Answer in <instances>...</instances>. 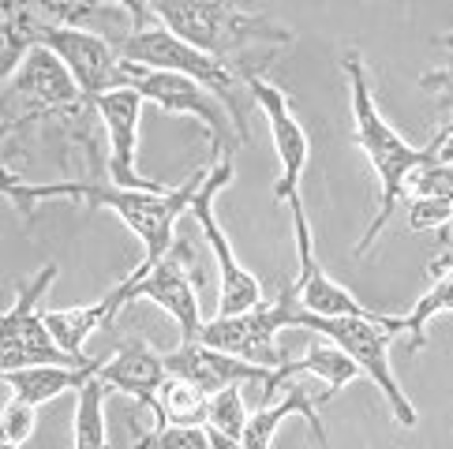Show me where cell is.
Wrapping results in <instances>:
<instances>
[{
    "instance_id": "1",
    "label": "cell",
    "mask_w": 453,
    "mask_h": 449,
    "mask_svg": "<svg viewBox=\"0 0 453 449\" xmlns=\"http://www.w3.org/2000/svg\"><path fill=\"white\" fill-rule=\"evenodd\" d=\"M342 72L349 75V102H352V142L367 154L371 169L379 176V210L371 217V224L364 229L360 244L352 247L356 259H367V251L375 247L379 232L390 224V217L397 214V206L409 199V180L412 172L427 162L424 147H412L404 135H397L386 117L379 112L375 90H371V75L367 64L360 57V49H349L342 57Z\"/></svg>"
},
{
    "instance_id": "2",
    "label": "cell",
    "mask_w": 453,
    "mask_h": 449,
    "mask_svg": "<svg viewBox=\"0 0 453 449\" xmlns=\"http://www.w3.org/2000/svg\"><path fill=\"white\" fill-rule=\"evenodd\" d=\"M117 49H120V57L135 60V64H147V68L188 75V79H196L199 87H206V90L221 102V109L229 112L240 147H244V142L251 139L248 117H251V109H255L244 75L266 72L270 64H273V57L281 53V49H251V53L236 57V60H221V57H210V53L196 49V45L180 42L176 34H169L165 27L132 30V34H127V38L117 45Z\"/></svg>"
},
{
    "instance_id": "3",
    "label": "cell",
    "mask_w": 453,
    "mask_h": 449,
    "mask_svg": "<svg viewBox=\"0 0 453 449\" xmlns=\"http://www.w3.org/2000/svg\"><path fill=\"white\" fill-rule=\"evenodd\" d=\"M94 105L83 98V90L75 87L68 68L50 53L35 45L27 64L15 72L12 83L0 90V127H8L12 135L27 132L35 124L57 120L72 132L75 142H83L90 162H98V147H94V127H90Z\"/></svg>"
},
{
    "instance_id": "4",
    "label": "cell",
    "mask_w": 453,
    "mask_h": 449,
    "mask_svg": "<svg viewBox=\"0 0 453 449\" xmlns=\"http://www.w3.org/2000/svg\"><path fill=\"white\" fill-rule=\"evenodd\" d=\"M150 11L169 34L221 60H236L251 49H288L296 38L270 15L240 11L233 0H150Z\"/></svg>"
},
{
    "instance_id": "5",
    "label": "cell",
    "mask_w": 453,
    "mask_h": 449,
    "mask_svg": "<svg viewBox=\"0 0 453 449\" xmlns=\"http://www.w3.org/2000/svg\"><path fill=\"white\" fill-rule=\"evenodd\" d=\"M206 169L191 172L184 184L165 187V191H132V187H117V184H90V180H68V199L83 202L90 210H112L127 229L142 240V263L135 270H150L169 255L176 244V221L188 214L191 199L206 180Z\"/></svg>"
},
{
    "instance_id": "6",
    "label": "cell",
    "mask_w": 453,
    "mask_h": 449,
    "mask_svg": "<svg viewBox=\"0 0 453 449\" xmlns=\"http://www.w3.org/2000/svg\"><path fill=\"white\" fill-rule=\"evenodd\" d=\"M296 326L300 330H311L322 333L330 345H337L345 356L360 367V375L371 378L379 386V393L386 397L394 420L409 430L419 423V415L412 408L409 393L401 390V382L394 375V363H390V348H394V337L404 333V323L397 315H379V318H360V315H307L303 308L296 311Z\"/></svg>"
},
{
    "instance_id": "7",
    "label": "cell",
    "mask_w": 453,
    "mask_h": 449,
    "mask_svg": "<svg viewBox=\"0 0 453 449\" xmlns=\"http://www.w3.org/2000/svg\"><path fill=\"white\" fill-rule=\"evenodd\" d=\"M233 176H236L233 154L214 157V165L206 169L203 187L196 191V199H191V206H188V214L196 217V224L203 229L210 251H214V263H218V285H221V288H218V315H240V311H248V308H255V303L263 300L258 278L236 259L229 236H225L221 221H218V214H214L218 195L233 184Z\"/></svg>"
},
{
    "instance_id": "8",
    "label": "cell",
    "mask_w": 453,
    "mask_h": 449,
    "mask_svg": "<svg viewBox=\"0 0 453 449\" xmlns=\"http://www.w3.org/2000/svg\"><path fill=\"white\" fill-rule=\"evenodd\" d=\"M196 255H191V244H173L169 255L161 263H154L150 270H132L124 281L112 285V293L124 303H135V300H150L165 311L176 330H180V341H199V330H203V311H199V293H196Z\"/></svg>"
},
{
    "instance_id": "9",
    "label": "cell",
    "mask_w": 453,
    "mask_h": 449,
    "mask_svg": "<svg viewBox=\"0 0 453 449\" xmlns=\"http://www.w3.org/2000/svg\"><path fill=\"white\" fill-rule=\"evenodd\" d=\"M117 87H132L142 102H154L157 109H165L169 117L199 120L206 127V135H210V150H214V157H221V150L229 147V135L236 139L233 120H229V112L221 109V102L206 87H199L196 79H188V75L147 68V64H135V60L120 57ZM236 147H240V142H236Z\"/></svg>"
},
{
    "instance_id": "10",
    "label": "cell",
    "mask_w": 453,
    "mask_h": 449,
    "mask_svg": "<svg viewBox=\"0 0 453 449\" xmlns=\"http://www.w3.org/2000/svg\"><path fill=\"white\" fill-rule=\"evenodd\" d=\"M296 311H300V300H296L293 281H288L278 300H258L255 308L240 315H218L210 323H203L199 341L229 352V356H240V360L281 367L285 356L278 348V330L296 326Z\"/></svg>"
},
{
    "instance_id": "11",
    "label": "cell",
    "mask_w": 453,
    "mask_h": 449,
    "mask_svg": "<svg viewBox=\"0 0 453 449\" xmlns=\"http://www.w3.org/2000/svg\"><path fill=\"white\" fill-rule=\"evenodd\" d=\"M57 274H60L57 263L42 266L35 278H27L19 285L12 308L0 311V375L19 371V367H35V363H75L68 352L53 341V333L45 330V318L38 311V303L50 293Z\"/></svg>"
},
{
    "instance_id": "12",
    "label": "cell",
    "mask_w": 453,
    "mask_h": 449,
    "mask_svg": "<svg viewBox=\"0 0 453 449\" xmlns=\"http://www.w3.org/2000/svg\"><path fill=\"white\" fill-rule=\"evenodd\" d=\"M15 15V11H12ZM27 19V15H19ZM30 38L42 49H50L68 75L75 79V87L83 90V98L94 105V98H102L105 90H117V68H120V49L102 34L90 30H68V27H45V23H30Z\"/></svg>"
},
{
    "instance_id": "13",
    "label": "cell",
    "mask_w": 453,
    "mask_h": 449,
    "mask_svg": "<svg viewBox=\"0 0 453 449\" xmlns=\"http://www.w3.org/2000/svg\"><path fill=\"white\" fill-rule=\"evenodd\" d=\"M244 83H248L255 109L266 117L273 150H278V162H281V176L273 180V199L288 202L293 195H300V180H303L307 157H311V139H307L300 120L293 117V98H288L281 87H273L266 79V72L244 75Z\"/></svg>"
},
{
    "instance_id": "14",
    "label": "cell",
    "mask_w": 453,
    "mask_h": 449,
    "mask_svg": "<svg viewBox=\"0 0 453 449\" xmlns=\"http://www.w3.org/2000/svg\"><path fill=\"white\" fill-rule=\"evenodd\" d=\"M94 112H98L109 139V180L132 191H165L169 184L150 180V176H142L135 169V142H139V120H142L139 94L132 87L105 90L102 98H94Z\"/></svg>"
},
{
    "instance_id": "15",
    "label": "cell",
    "mask_w": 453,
    "mask_h": 449,
    "mask_svg": "<svg viewBox=\"0 0 453 449\" xmlns=\"http://www.w3.org/2000/svg\"><path fill=\"white\" fill-rule=\"evenodd\" d=\"M161 360H165V375L191 382V386L203 390L206 397L225 386H255L258 397H263V390L270 386V375H273V367L229 356V352L210 348L203 341H180L173 352H161Z\"/></svg>"
},
{
    "instance_id": "16",
    "label": "cell",
    "mask_w": 453,
    "mask_h": 449,
    "mask_svg": "<svg viewBox=\"0 0 453 449\" xmlns=\"http://www.w3.org/2000/svg\"><path fill=\"white\" fill-rule=\"evenodd\" d=\"M288 210H293V232H296V259H300V270H296V300L307 315H360V318H379V311L364 308L345 285H337L326 270L319 266L315 259V236H311V221H307V210H303V199L293 195L288 199Z\"/></svg>"
},
{
    "instance_id": "17",
    "label": "cell",
    "mask_w": 453,
    "mask_h": 449,
    "mask_svg": "<svg viewBox=\"0 0 453 449\" xmlns=\"http://www.w3.org/2000/svg\"><path fill=\"white\" fill-rule=\"evenodd\" d=\"M12 11L27 15L30 23L90 30V34H102L112 45H120L132 34V19H127L117 4H109V0H15Z\"/></svg>"
},
{
    "instance_id": "18",
    "label": "cell",
    "mask_w": 453,
    "mask_h": 449,
    "mask_svg": "<svg viewBox=\"0 0 453 449\" xmlns=\"http://www.w3.org/2000/svg\"><path fill=\"white\" fill-rule=\"evenodd\" d=\"M98 378L105 382V390L127 393L132 400H139L142 408L154 412L157 386L165 382V360H161V352H154V345L147 337H127V341H120V348L102 363Z\"/></svg>"
},
{
    "instance_id": "19",
    "label": "cell",
    "mask_w": 453,
    "mask_h": 449,
    "mask_svg": "<svg viewBox=\"0 0 453 449\" xmlns=\"http://www.w3.org/2000/svg\"><path fill=\"white\" fill-rule=\"evenodd\" d=\"M105 360H87V363H35L19 367V371H4L0 382L12 390V397L27 400V405H45L57 400L60 393H79L87 382L102 371Z\"/></svg>"
},
{
    "instance_id": "20",
    "label": "cell",
    "mask_w": 453,
    "mask_h": 449,
    "mask_svg": "<svg viewBox=\"0 0 453 449\" xmlns=\"http://www.w3.org/2000/svg\"><path fill=\"white\" fill-rule=\"evenodd\" d=\"M288 415H303L307 427H311V438L319 445H326V430H322V420H319V405L296 386L293 378L281 386V400H270V405H258L255 412H248L240 445H244V449H270L273 435L281 430V423L288 420Z\"/></svg>"
},
{
    "instance_id": "21",
    "label": "cell",
    "mask_w": 453,
    "mask_h": 449,
    "mask_svg": "<svg viewBox=\"0 0 453 449\" xmlns=\"http://www.w3.org/2000/svg\"><path fill=\"white\" fill-rule=\"evenodd\" d=\"M124 311V303L117 300V293L109 288V296H102L98 303H87V308H60V311H42L45 330L53 333V341L68 352L75 363H87V341L98 330L117 323V315Z\"/></svg>"
},
{
    "instance_id": "22",
    "label": "cell",
    "mask_w": 453,
    "mask_h": 449,
    "mask_svg": "<svg viewBox=\"0 0 453 449\" xmlns=\"http://www.w3.org/2000/svg\"><path fill=\"white\" fill-rule=\"evenodd\" d=\"M206 412H210V397L203 390H196L191 382L165 375V382L157 386V400H154V427H206Z\"/></svg>"
},
{
    "instance_id": "23",
    "label": "cell",
    "mask_w": 453,
    "mask_h": 449,
    "mask_svg": "<svg viewBox=\"0 0 453 449\" xmlns=\"http://www.w3.org/2000/svg\"><path fill=\"white\" fill-rule=\"evenodd\" d=\"M288 371L293 375H315L326 382V390H322V397L315 400V405H330V400L342 393L349 382L360 378V367H356L349 356L337 345H319L311 341L303 352V360H288Z\"/></svg>"
},
{
    "instance_id": "24",
    "label": "cell",
    "mask_w": 453,
    "mask_h": 449,
    "mask_svg": "<svg viewBox=\"0 0 453 449\" xmlns=\"http://www.w3.org/2000/svg\"><path fill=\"white\" fill-rule=\"evenodd\" d=\"M105 382L94 375L83 390L75 393V420H72V442L75 449H109L105 435Z\"/></svg>"
},
{
    "instance_id": "25",
    "label": "cell",
    "mask_w": 453,
    "mask_h": 449,
    "mask_svg": "<svg viewBox=\"0 0 453 449\" xmlns=\"http://www.w3.org/2000/svg\"><path fill=\"white\" fill-rule=\"evenodd\" d=\"M446 311H453V278H434L427 293L416 300V308L409 315H401L404 337H409L412 352H424L427 348V326L439 315H446Z\"/></svg>"
},
{
    "instance_id": "26",
    "label": "cell",
    "mask_w": 453,
    "mask_h": 449,
    "mask_svg": "<svg viewBox=\"0 0 453 449\" xmlns=\"http://www.w3.org/2000/svg\"><path fill=\"white\" fill-rule=\"evenodd\" d=\"M30 49H35V38H30V27L19 15H0V90H4L15 72L27 64Z\"/></svg>"
},
{
    "instance_id": "27",
    "label": "cell",
    "mask_w": 453,
    "mask_h": 449,
    "mask_svg": "<svg viewBox=\"0 0 453 449\" xmlns=\"http://www.w3.org/2000/svg\"><path fill=\"white\" fill-rule=\"evenodd\" d=\"M244 386H225L218 393H210V412H206V427L218 435H229L240 442L248 423V405H244Z\"/></svg>"
},
{
    "instance_id": "28",
    "label": "cell",
    "mask_w": 453,
    "mask_h": 449,
    "mask_svg": "<svg viewBox=\"0 0 453 449\" xmlns=\"http://www.w3.org/2000/svg\"><path fill=\"white\" fill-rule=\"evenodd\" d=\"M132 449H210L206 427H161L142 435Z\"/></svg>"
},
{
    "instance_id": "29",
    "label": "cell",
    "mask_w": 453,
    "mask_h": 449,
    "mask_svg": "<svg viewBox=\"0 0 453 449\" xmlns=\"http://www.w3.org/2000/svg\"><path fill=\"white\" fill-rule=\"evenodd\" d=\"M35 423H38V408L27 405L19 397H12L4 405V412H0V438L23 445L30 435H35Z\"/></svg>"
},
{
    "instance_id": "30",
    "label": "cell",
    "mask_w": 453,
    "mask_h": 449,
    "mask_svg": "<svg viewBox=\"0 0 453 449\" xmlns=\"http://www.w3.org/2000/svg\"><path fill=\"white\" fill-rule=\"evenodd\" d=\"M424 150H427V162L453 165V112H449V117L439 127H434V135L424 142Z\"/></svg>"
},
{
    "instance_id": "31",
    "label": "cell",
    "mask_w": 453,
    "mask_h": 449,
    "mask_svg": "<svg viewBox=\"0 0 453 449\" xmlns=\"http://www.w3.org/2000/svg\"><path fill=\"white\" fill-rule=\"evenodd\" d=\"M109 4H117L127 19H132V30H147L154 27V11H150V0H109Z\"/></svg>"
},
{
    "instance_id": "32",
    "label": "cell",
    "mask_w": 453,
    "mask_h": 449,
    "mask_svg": "<svg viewBox=\"0 0 453 449\" xmlns=\"http://www.w3.org/2000/svg\"><path fill=\"white\" fill-rule=\"evenodd\" d=\"M424 90H431L442 109H453V83H424Z\"/></svg>"
},
{
    "instance_id": "33",
    "label": "cell",
    "mask_w": 453,
    "mask_h": 449,
    "mask_svg": "<svg viewBox=\"0 0 453 449\" xmlns=\"http://www.w3.org/2000/svg\"><path fill=\"white\" fill-rule=\"evenodd\" d=\"M427 274L431 278H453V255H439V259H431Z\"/></svg>"
},
{
    "instance_id": "34",
    "label": "cell",
    "mask_w": 453,
    "mask_h": 449,
    "mask_svg": "<svg viewBox=\"0 0 453 449\" xmlns=\"http://www.w3.org/2000/svg\"><path fill=\"white\" fill-rule=\"evenodd\" d=\"M424 83H453V68H431V72H424L419 75V87Z\"/></svg>"
},
{
    "instance_id": "35",
    "label": "cell",
    "mask_w": 453,
    "mask_h": 449,
    "mask_svg": "<svg viewBox=\"0 0 453 449\" xmlns=\"http://www.w3.org/2000/svg\"><path fill=\"white\" fill-rule=\"evenodd\" d=\"M434 45H442V49H453V30H449V34H442V38L434 42Z\"/></svg>"
},
{
    "instance_id": "36",
    "label": "cell",
    "mask_w": 453,
    "mask_h": 449,
    "mask_svg": "<svg viewBox=\"0 0 453 449\" xmlns=\"http://www.w3.org/2000/svg\"><path fill=\"white\" fill-rule=\"evenodd\" d=\"M12 4H15V0H0V15H8V11H12Z\"/></svg>"
},
{
    "instance_id": "37",
    "label": "cell",
    "mask_w": 453,
    "mask_h": 449,
    "mask_svg": "<svg viewBox=\"0 0 453 449\" xmlns=\"http://www.w3.org/2000/svg\"><path fill=\"white\" fill-rule=\"evenodd\" d=\"M0 449H23V445H15V442H8V438H0Z\"/></svg>"
}]
</instances>
